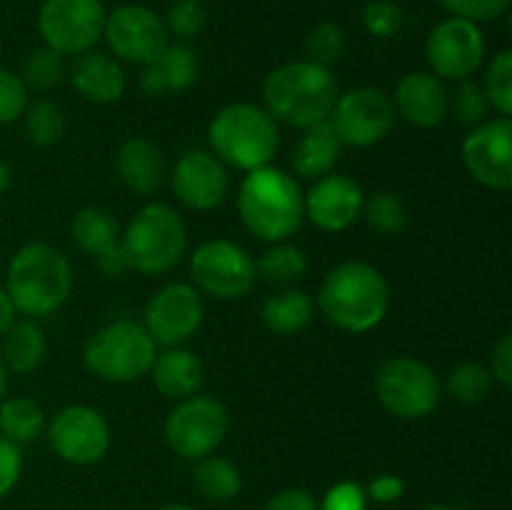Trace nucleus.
<instances>
[{"instance_id": "38", "label": "nucleus", "mask_w": 512, "mask_h": 510, "mask_svg": "<svg viewBox=\"0 0 512 510\" xmlns=\"http://www.w3.org/2000/svg\"><path fill=\"white\" fill-rule=\"evenodd\" d=\"M163 23L170 35L178 40H190L203 33L208 23V8L203 0H173Z\"/></svg>"}, {"instance_id": "37", "label": "nucleus", "mask_w": 512, "mask_h": 510, "mask_svg": "<svg viewBox=\"0 0 512 510\" xmlns=\"http://www.w3.org/2000/svg\"><path fill=\"white\" fill-rule=\"evenodd\" d=\"M345 50V33L335 23H318L308 35H305V55L310 63L330 68Z\"/></svg>"}, {"instance_id": "12", "label": "nucleus", "mask_w": 512, "mask_h": 510, "mask_svg": "<svg viewBox=\"0 0 512 510\" xmlns=\"http://www.w3.org/2000/svg\"><path fill=\"white\" fill-rule=\"evenodd\" d=\"M393 100L380 88H353L338 95L335 108L330 113V125L343 145L353 148H370L383 143L395 125Z\"/></svg>"}, {"instance_id": "45", "label": "nucleus", "mask_w": 512, "mask_h": 510, "mask_svg": "<svg viewBox=\"0 0 512 510\" xmlns=\"http://www.w3.org/2000/svg\"><path fill=\"white\" fill-rule=\"evenodd\" d=\"M490 375L503 390L512 388V335H500L498 343L493 345L490 353Z\"/></svg>"}, {"instance_id": "30", "label": "nucleus", "mask_w": 512, "mask_h": 510, "mask_svg": "<svg viewBox=\"0 0 512 510\" xmlns=\"http://www.w3.org/2000/svg\"><path fill=\"white\" fill-rule=\"evenodd\" d=\"M43 428L45 413L35 400L20 398V395L0 400V435L10 443H30L43 433Z\"/></svg>"}, {"instance_id": "43", "label": "nucleus", "mask_w": 512, "mask_h": 510, "mask_svg": "<svg viewBox=\"0 0 512 510\" xmlns=\"http://www.w3.org/2000/svg\"><path fill=\"white\" fill-rule=\"evenodd\" d=\"M365 505H368L365 490L353 480H343L325 493L323 505L318 510H365Z\"/></svg>"}, {"instance_id": "52", "label": "nucleus", "mask_w": 512, "mask_h": 510, "mask_svg": "<svg viewBox=\"0 0 512 510\" xmlns=\"http://www.w3.org/2000/svg\"><path fill=\"white\" fill-rule=\"evenodd\" d=\"M160 510H195V508H190V505H183V503H173V505H163Z\"/></svg>"}, {"instance_id": "47", "label": "nucleus", "mask_w": 512, "mask_h": 510, "mask_svg": "<svg viewBox=\"0 0 512 510\" xmlns=\"http://www.w3.org/2000/svg\"><path fill=\"white\" fill-rule=\"evenodd\" d=\"M265 510H318V503H315V498L308 490L288 488L273 495V500H270Z\"/></svg>"}, {"instance_id": "53", "label": "nucleus", "mask_w": 512, "mask_h": 510, "mask_svg": "<svg viewBox=\"0 0 512 510\" xmlns=\"http://www.w3.org/2000/svg\"><path fill=\"white\" fill-rule=\"evenodd\" d=\"M423 510H453V508H448V505H425Z\"/></svg>"}, {"instance_id": "24", "label": "nucleus", "mask_w": 512, "mask_h": 510, "mask_svg": "<svg viewBox=\"0 0 512 510\" xmlns=\"http://www.w3.org/2000/svg\"><path fill=\"white\" fill-rule=\"evenodd\" d=\"M153 383L163 398L185 400L198 395L203 388L205 370L198 355L185 348H168L165 353L155 355L153 360Z\"/></svg>"}, {"instance_id": "39", "label": "nucleus", "mask_w": 512, "mask_h": 510, "mask_svg": "<svg viewBox=\"0 0 512 510\" xmlns=\"http://www.w3.org/2000/svg\"><path fill=\"white\" fill-rule=\"evenodd\" d=\"M450 108H453L455 118H458L460 123L470 125V128L485 123V120H488V113H490V103H488V95H485L483 85L473 83L470 78L460 80L458 90H455V95L450 98Z\"/></svg>"}, {"instance_id": "10", "label": "nucleus", "mask_w": 512, "mask_h": 510, "mask_svg": "<svg viewBox=\"0 0 512 510\" xmlns=\"http://www.w3.org/2000/svg\"><path fill=\"white\" fill-rule=\"evenodd\" d=\"M190 273L198 290L215 300H238L250 293L258 280L255 260L233 240H208L190 258Z\"/></svg>"}, {"instance_id": "40", "label": "nucleus", "mask_w": 512, "mask_h": 510, "mask_svg": "<svg viewBox=\"0 0 512 510\" xmlns=\"http://www.w3.org/2000/svg\"><path fill=\"white\" fill-rule=\"evenodd\" d=\"M363 25L375 38H393L403 28V10L393 0H373L365 5Z\"/></svg>"}, {"instance_id": "1", "label": "nucleus", "mask_w": 512, "mask_h": 510, "mask_svg": "<svg viewBox=\"0 0 512 510\" xmlns=\"http://www.w3.org/2000/svg\"><path fill=\"white\" fill-rule=\"evenodd\" d=\"M325 320L345 333L378 328L390 308V288L378 268L363 260H345L325 275L318 293Z\"/></svg>"}, {"instance_id": "9", "label": "nucleus", "mask_w": 512, "mask_h": 510, "mask_svg": "<svg viewBox=\"0 0 512 510\" xmlns=\"http://www.w3.org/2000/svg\"><path fill=\"white\" fill-rule=\"evenodd\" d=\"M228 408L208 395L178 400L165 418V440L185 460L213 455L228 435Z\"/></svg>"}, {"instance_id": "19", "label": "nucleus", "mask_w": 512, "mask_h": 510, "mask_svg": "<svg viewBox=\"0 0 512 510\" xmlns=\"http://www.w3.org/2000/svg\"><path fill=\"white\" fill-rule=\"evenodd\" d=\"M170 185L185 208L213 210L228 198L230 180L225 165L213 153L190 150L175 163Z\"/></svg>"}, {"instance_id": "3", "label": "nucleus", "mask_w": 512, "mask_h": 510, "mask_svg": "<svg viewBox=\"0 0 512 510\" xmlns=\"http://www.w3.org/2000/svg\"><path fill=\"white\" fill-rule=\"evenodd\" d=\"M238 213L245 228L260 240L283 243L298 233L305 218L303 190L290 173L263 165L250 170L240 183Z\"/></svg>"}, {"instance_id": "32", "label": "nucleus", "mask_w": 512, "mask_h": 510, "mask_svg": "<svg viewBox=\"0 0 512 510\" xmlns=\"http://www.w3.org/2000/svg\"><path fill=\"white\" fill-rule=\"evenodd\" d=\"M363 215L368 220L370 228L375 233L385 235V238H395V235L405 233V228L410 225V210L403 203V198L390 190H380L373 198L363 203Z\"/></svg>"}, {"instance_id": "2", "label": "nucleus", "mask_w": 512, "mask_h": 510, "mask_svg": "<svg viewBox=\"0 0 512 510\" xmlns=\"http://www.w3.org/2000/svg\"><path fill=\"white\" fill-rule=\"evenodd\" d=\"M338 83L330 68L295 60L270 70L263 83V103L275 123L305 130L330 118L338 100Z\"/></svg>"}, {"instance_id": "4", "label": "nucleus", "mask_w": 512, "mask_h": 510, "mask_svg": "<svg viewBox=\"0 0 512 510\" xmlns=\"http://www.w3.org/2000/svg\"><path fill=\"white\" fill-rule=\"evenodd\" d=\"M73 290L68 258L48 243H28L10 258L5 293L15 310L28 318L53 315Z\"/></svg>"}, {"instance_id": "27", "label": "nucleus", "mask_w": 512, "mask_h": 510, "mask_svg": "<svg viewBox=\"0 0 512 510\" xmlns=\"http://www.w3.org/2000/svg\"><path fill=\"white\" fill-rule=\"evenodd\" d=\"M265 328L278 335H295L313 318V300L298 288H283L263 303Z\"/></svg>"}, {"instance_id": "29", "label": "nucleus", "mask_w": 512, "mask_h": 510, "mask_svg": "<svg viewBox=\"0 0 512 510\" xmlns=\"http://www.w3.org/2000/svg\"><path fill=\"white\" fill-rule=\"evenodd\" d=\"M70 230H73V238L78 243V248L85 250L88 255H95V258L120 243L118 220L105 208H95V205H88V208L80 210L73 218Z\"/></svg>"}, {"instance_id": "25", "label": "nucleus", "mask_w": 512, "mask_h": 510, "mask_svg": "<svg viewBox=\"0 0 512 510\" xmlns=\"http://www.w3.org/2000/svg\"><path fill=\"white\" fill-rule=\"evenodd\" d=\"M340 150H343V143L335 135L330 120L310 125V128L303 130L300 140L295 143L293 155H290L293 173L308 180L323 178V175L333 173L335 163L340 158Z\"/></svg>"}, {"instance_id": "48", "label": "nucleus", "mask_w": 512, "mask_h": 510, "mask_svg": "<svg viewBox=\"0 0 512 510\" xmlns=\"http://www.w3.org/2000/svg\"><path fill=\"white\" fill-rule=\"evenodd\" d=\"M98 265L100 270H103L105 275H110V278H118V275H123L125 270H128V260H125V253L123 248H120V243L115 245V248L105 250L103 255H98Z\"/></svg>"}, {"instance_id": "50", "label": "nucleus", "mask_w": 512, "mask_h": 510, "mask_svg": "<svg viewBox=\"0 0 512 510\" xmlns=\"http://www.w3.org/2000/svg\"><path fill=\"white\" fill-rule=\"evenodd\" d=\"M8 185H10V168H8V163L0 158V195L8 190Z\"/></svg>"}, {"instance_id": "31", "label": "nucleus", "mask_w": 512, "mask_h": 510, "mask_svg": "<svg viewBox=\"0 0 512 510\" xmlns=\"http://www.w3.org/2000/svg\"><path fill=\"white\" fill-rule=\"evenodd\" d=\"M260 278L270 285H280V288H293L308 270V260L298 245L288 243H273V248L265 250L260 260L255 263Z\"/></svg>"}, {"instance_id": "6", "label": "nucleus", "mask_w": 512, "mask_h": 510, "mask_svg": "<svg viewBox=\"0 0 512 510\" xmlns=\"http://www.w3.org/2000/svg\"><path fill=\"white\" fill-rule=\"evenodd\" d=\"M128 268L143 275H163L183 260L188 248V230L175 208L165 203H150L140 208L120 233Z\"/></svg>"}, {"instance_id": "18", "label": "nucleus", "mask_w": 512, "mask_h": 510, "mask_svg": "<svg viewBox=\"0 0 512 510\" xmlns=\"http://www.w3.org/2000/svg\"><path fill=\"white\" fill-rule=\"evenodd\" d=\"M305 215L313 220L315 228L325 233H343L363 213L365 195L360 185L348 175L328 173L310 185L303 193Z\"/></svg>"}, {"instance_id": "17", "label": "nucleus", "mask_w": 512, "mask_h": 510, "mask_svg": "<svg viewBox=\"0 0 512 510\" xmlns=\"http://www.w3.org/2000/svg\"><path fill=\"white\" fill-rule=\"evenodd\" d=\"M50 448L60 460L73 465L98 463L110 448L108 420L90 405H68L48 428Z\"/></svg>"}, {"instance_id": "7", "label": "nucleus", "mask_w": 512, "mask_h": 510, "mask_svg": "<svg viewBox=\"0 0 512 510\" xmlns=\"http://www.w3.org/2000/svg\"><path fill=\"white\" fill-rule=\"evenodd\" d=\"M155 340L135 320H113L85 343L83 363L95 378L108 383H133L150 373Z\"/></svg>"}, {"instance_id": "21", "label": "nucleus", "mask_w": 512, "mask_h": 510, "mask_svg": "<svg viewBox=\"0 0 512 510\" xmlns=\"http://www.w3.org/2000/svg\"><path fill=\"white\" fill-rule=\"evenodd\" d=\"M70 80H73V88L78 90L80 98L98 105L120 100L125 93V85H128L123 65L113 55L95 53V50L78 55Z\"/></svg>"}, {"instance_id": "42", "label": "nucleus", "mask_w": 512, "mask_h": 510, "mask_svg": "<svg viewBox=\"0 0 512 510\" xmlns=\"http://www.w3.org/2000/svg\"><path fill=\"white\" fill-rule=\"evenodd\" d=\"M440 5L455 18L473 20L480 25L500 18L510 8V0H440Z\"/></svg>"}, {"instance_id": "36", "label": "nucleus", "mask_w": 512, "mask_h": 510, "mask_svg": "<svg viewBox=\"0 0 512 510\" xmlns=\"http://www.w3.org/2000/svg\"><path fill=\"white\" fill-rule=\"evenodd\" d=\"M485 95H488L490 108L498 110V115L512 113V50H500L493 60H490L488 70H485Z\"/></svg>"}, {"instance_id": "22", "label": "nucleus", "mask_w": 512, "mask_h": 510, "mask_svg": "<svg viewBox=\"0 0 512 510\" xmlns=\"http://www.w3.org/2000/svg\"><path fill=\"white\" fill-rule=\"evenodd\" d=\"M200 65L198 55L183 43L168 45L153 63L143 65L140 73V88L150 98L165 93H185L198 80Z\"/></svg>"}, {"instance_id": "16", "label": "nucleus", "mask_w": 512, "mask_h": 510, "mask_svg": "<svg viewBox=\"0 0 512 510\" xmlns=\"http://www.w3.org/2000/svg\"><path fill=\"white\" fill-rule=\"evenodd\" d=\"M203 315V298L195 285L170 283L150 298L143 325L155 345L160 343L165 348H178L198 333Z\"/></svg>"}, {"instance_id": "33", "label": "nucleus", "mask_w": 512, "mask_h": 510, "mask_svg": "<svg viewBox=\"0 0 512 510\" xmlns=\"http://www.w3.org/2000/svg\"><path fill=\"white\" fill-rule=\"evenodd\" d=\"M495 380L490 370L480 363H460L445 378L443 390L460 405H478L493 390Z\"/></svg>"}, {"instance_id": "14", "label": "nucleus", "mask_w": 512, "mask_h": 510, "mask_svg": "<svg viewBox=\"0 0 512 510\" xmlns=\"http://www.w3.org/2000/svg\"><path fill=\"white\" fill-rule=\"evenodd\" d=\"M425 58L440 80H468L485 60L483 30L473 20L450 15L428 35Z\"/></svg>"}, {"instance_id": "28", "label": "nucleus", "mask_w": 512, "mask_h": 510, "mask_svg": "<svg viewBox=\"0 0 512 510\" xmlns=\"http://www.w3.org/2000/svg\"><path fill=\"white\" fill-rule=\"evenodd\" d=\"M193 483L200 498L210 500V503H228V500L238 498L240 488H243V475H240L238 465L230 463L228 458L205 455L198 460Z\"/></svg>"}, {"instance_id": "44", "label": "nucleus", "mask_w": 512, "mask_h": 510, "mask_svg": "<svg viewBox=\"0 0 512 510\" xmlns=\"http://www.w3.org/2000/svg\"><path fill=\"white\" fill-rule=\"evenodd\" d=\"M20 473H23V453L20 445L10 443L0 435V498L8 495L18 485Z\"/></svg>"}, {"instance_id": "5", "label": "nucleus", "mask_w": 512, "mask_h": 510, "mask_svg": "<svg viewBox=\"0 0 512 510\" xmlns=\"http://www.w3.org/2000/svg\"><path fill=\"white\" fill-rule=\"evenodd\" d=\"M208 138L220 163L245 173L270 165L280 145L278 123L268 110L253 103H230L220 108L210 120Z\"/></svg>"}, {"instance_id": "23", "label": "nucleus", "mask_w": 512, "mask_h": 510, "mask_svg": "<svg viewBox=\"0 0 512 510\" xmlns=\"http://www.w3.org/2000/svg\"><path fill=\"white\" fill-rule=\"evenodd\" d=\"M120 180L135 195L158 193L165 180V158L158 145L148 138H128L115 158Z\"/></svg>"}, {"instance_id": "15", "label": "nucleus", "mask_w": 512, "mask_h": 510, "mask_svg": "<svg viewBox=\"0 0 512 510\" xmlns=\"http://www.w3.org/2000/svg\"><path fill=\"white\" fill-rule=\"evenodd\" d=\"M465 170L490 190L512 188V120L498 115L475 125L460 145Z\"/></svg>"}, {"instance_id": "49", "label": "nucleus", "mask_w": 512, "mask_h": 510, "mask_svg": "<svg viewBox=\"0 0 512 510\" xmlns=\"http://www.w3.org/2000/svg\"><path fill=\"white\" fill-rule=\"evenodd\" d=\"M15 313H18V310H15L13 300H10V295L5 293V288H0V335L15 323Z\"/></svg>"}, {"instance_id": "35", "label": "nucleus", "mask_w": 512, "mask_h": 510, "mask_svg": "<svg viewBox=\"0 0 512 510\" xmlns=\"http://www.w3.org/2000/svg\"><path fill=\"white\" fill-rule=\"evenodd\" d=\"M65 55L55 53L53 48H38L25 58L23 63V83L25 88L35 90H53L55 85L63 83L65 78Z\"/></svg>"}, {"instance_id": "46", "label": "nucleus", "mask_w": 512, "mask_h": 510, "mask_svg": "<svg viewBox=\"0 0 512 510\" xmlns=\"http://www.w3.org/2000/svg\"><path fill=\"white\" fill-rule=\"evenodd\" d=\"M405 493V480L398 475H378V478L370 480L365 495L373 498L375 503H395L400 495Z\"/></svg>"}, {"instance_id": "13", "label": "nucleus", "mask_w": 512, "mask_h": 510, "mask_svg": "<svg viewBox=\"0 0 512 510\" xmlns=\"http://www.w3.org/2000/svg\"><path fill=\"white\" fill-rule=\"evenodd\" d=\"M103 38L115 60L148 65L170 45L163 18L145 5H120L105 18Z\"/></svg>"}, {"instance_id": "8", "label": "nucleus", "mask_w": 512, "mask_h": 510, "mask_svg": "<svg viewBox=\"0 0 512 510\" xmlns=\"http://www.w3.org/2000/svg\"><path fill=\"white\" fill-rule=\"evenodd\" d=\"M438 375L428 363L410 355H395L380 365L375 375V395L390 415L400 420H423L438 408Z\"/></svg>"}, {"instance_id": "41", "label": "nucleus", "mask_w": 512, "mask_h": 510, "mask_svg": "<svg viewBox=\"0 0 512 510\" xmlns=\"http://www.w3.org/2000/svg\"><path fill=\"white\" fill-rule=\"evenodd\" d=\"M25 108H28V88L23 78L10 73L8 68H0V125L23 118Z\"/></svg>"}, {"instance_id": "20", "label": "nucleus", "mask_w": 512, "mask_h": 510, "mask_svg": "<svg viewBox=\"0 0 512 510\" xmlns=\"http://www.w3.org/2000/svg\"><path fill=\"white\" fill-rule=\"evenodd\" d=\"M395 113L415 128H435L450 113V95L443 80L433 73H410L395 88Z\"/></svg>"}, {"instance_id": "34", "label": "nucleus", "mask_w": 512, "mask_h": 510, "mask_svg": "<svg viewBox=\"0 0 512 510\" xmlns=\"http://www.w3.org/2000/svg\"><path fill=\"white\" fill-rule=\"evenodd\" d=\"M25 135L38 148H48V145L60 143L65 133V115L58 103L48 98H38L28 103L23 113Z\"/></svg>"}, {"instance_id": "11", "label": "nucleus", "mask_w": 512, "mask_h": 510, "mask_svg": "<svg viewBox=\"0 0 512 510\" xmlns=\"http://www.w3.org/2000/svg\"><path fill=\"white\" fill-rule=\"evenodd\" d=\"M103 0H43L38 30L45 45L60 55H83L103 38Z\"/></svg>"}, {"instance_id": "51", "label": "nucleus", "mask_w": 512, "mask_h": 510, "mask_svg": "<svg viewBox=\"0 0 512 510\" xmlns=\"http://www.w3.org/2000/svg\"><path fill=\"white\" fill-rule=\"evenodd\" d=\"M5 393H8V368H5L3 358H0V400L5 398Z\"/></svg>"}, {"instance_id": "26", "label": "nucleus", "mask_w": 512, "mask_h": 510, "mask_svg": "<svg viewBox=\"0 0 512 510\" xmlns=\"http://www.w3.org/2000/svg\"><path fill=\"white\" fill-rule=\"evenodd\" d=\"M0 338H3L0 358H3L8 373H33V370L43 363L45 350H48V340H45L43 328H40L33 318L15 320Z\"/></svg>"}]
</instances>
